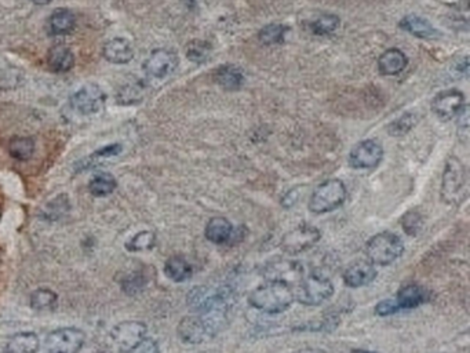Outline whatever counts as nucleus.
Listing matches in <instances>:
<instances>
[{
    "instance_id": "45",
    "label": "nucleus",
    "mask_w": 470,
    "mask_h": 353,
    "mask_svg": "<svg viewBox=\"0 0 470 353\" xmlns=\"http://www.w3.org/2000/svg\"><path fill=\"white\" fill-rule=\"evenodd\" d=\"M33 3H36V4H47V3H50L51 0H32Z\"/></svg>"
},
{
    "instance_id": "28",
    "label": "nucleus",
    "mask_w": 470,
    "mask_h": 353,
    "mask_svg": "<svg viewBox=\"0 0 470 353\" xmlns=\"http://www.w3.org/2000/svg\"><path fill=\"white\" fill-rule=\"evenodd\" d=\"M57 302V294L49 289H37L31 294V308L39 312L54 309Z\"/></svg>"
},
{
    "instance_id": "17",
    "label": "nucleus",
    "mask_w": 470,
    "mask_h": 353,
    "mask_svg": "<svg viewBox=\"0 0 470 353\" xmlns=\"http://www.w3.org/2000/svg\"><path fill=\"white\" fill-rule=\"evenodd\" d=\"M104 58L112 64H127L134 57V50L128 40L116 37L104 44Z\"/></svg>"
},
{
    "instance_id": "26",
    "label": "nucleus",
    "mask_w": 470,
    "mask_h": 353,
    "mask_svg": "<svg viewBox=\"0 0 470 353\" xmlns=\"http://www.w3.org/2000/svg\"><path fill=\"white\" fill-rule=\"evenodd\" d=\"M69 198L67 195H60L44 206L42 210V217L47 221H58L69 212Z\"/></svg>"
},
{
    "instance_id": "5",
    "label": "nucleus",
    "mask_w": 470,
    "mask_h": 353,
    "mask_svg": "<svg viewBox=\"0 0 470 353\" xmlns=\"http://www.w3.org/2000/svg\"><path fill=\"white\" fill-rule=\"evenodd\" d=\"M347 199V187L338 180H327L320 184L309 199L308 209L315 214H326L337 210L344 205Z\"/></svg>"
},
{
    "instance_id": "46",
    "label": "nucleus",
    "mask_w": 470,
    "mask_h": 353,
    "mask_svg": "<svg viewBox=\"0 0 470 353\" xmlns=\"http://www.w3.org/2000/svg\"><path fill=\"white\" fill-rule=\"evenodd\" d=\"M352 353H376L372 351H365V350H353Z\"/></svg>"
},
{
    "instance_id": "36",
    "label": "nucleus",
    "mask_w": 470,
    "mask_h": 353,
    "mask_svg": "<svg viewBox=\"0 0 470 353\" xmlns=\"http://www.w3.org/2000/svg\"><path fill=\"white\" fill-rule=\"evenodd\" d=\"M417 123L414 114H406L401 118L396 119L388 126V131L390 135H404L407 134Z\"/></svg>"
},
{
    "instance_id": "27",
    "label": "nucleus",
    "mask_w": 470,
    "mask_h": 353,
    "mask_svg": "<svg viewBox=\"0 0 470 353\" xmlns=\"http://www.w3.org/2000/svg\"><path fill=\"white\" fill-rule=\"evenodd\" d=\"M116 185H118V182H116V180L114 178L112 174L103 173V174L96 175V177L90 181L89 189H90V193H92L93 196L104 198V196L111 195V193L115 191Z\"/></svg>"
},
{
    "instance_id": "21",
    "label": "nucleus",
    "mask_w": 470,
    "mask_h": 353,
    "mask_svg": "<svg viewBox=\"0 0 470 353\" xmlns=\"http://www.w3.org/2000/svg\"><path fill=\"white\" fill-rule=\"evenodd\" d=\"M400 28L412 36L421 39H435L439 36V32L433 28V25L418 15H407L400 21Z\"/></svg>"
},
{
    "instance_id": "15",
    "label": "nucleus",
    "mask_w": 470,
    "mask_h": 353,
    "mask_svg": "<svg viewBox=\"0 0 470 353\" xmlns=\"http://www.w3.org/2000/svg\"><path fill=\"white\" fill-rule=\"evenodd\" d=\"M464 105H465L464 94L460 90L451 89L442 92L435 97L432 103V110L439 118L449 120L455 118Z\"/></svg>"
},
{
    "instance_id": "39",
    "label": "nucleus",
    "mask_w": 470,
    "mask_h": 353,
    "mask_svg": "<svg viewBox=\"0 0 470 353\" xmlns=\"http://www.w3.org/2000/svg\"><path fill=\"white\" fill-rule=\"evenodd\" d=\"M121 150H123V146L120 144H112V145L104 146L103 149L94 152L90 159L92 160H100V159H104V157H114V156L120 155Z\"/></svg>"
},
{
    "instance_id": "47",
    "label": "nucleus",
    "mask_w": 470,
    "mask_h": 353,
    "mask_svg": "<svg viewBox=\"0 0 470 353\" xmlns=\"http://www.w3.org/2000/svg\"><path fill=\"white\" fill-rule=\"evenodd\" d=\"M0 261H1V257H0Z\"/></svg>"
},
{
    "instance_id": "38",
    "label": "nucleus",
    "mask_w": 470,
    "mask_h": 353,
    "mask_svg": "<svg viewBox=\"0 0 470 353\" xmlns=\"http://www.w3.org/2000/svg\"><path fill=\"white\" fill-rule=\"evenodd\" d=\"M457 118H458V134L462 137L464 141H467L469 135V107L464 105Z\"/></svg>"
},
{
    "instance_id": "19",
    "label": "nucleus",
    "mask_w": 470,
    "mask_h": 353,
    "mask_svg": "<svg viewBox=\"0 0 470 353\" xmlns=\"http://www.w3.org/2000/svg\"><path fill=\"white\" fill-rule=\"evenodd\" d=\"M204 236L214 244H227L234 236V225L225 217H214L207 223Z\"/></svg>"
},
{
    "instance_id": "18",
    "label": "nucleus",
    "mask_w": 470,
    "mask_h": 353,
    "mask_svg": "<svg viewBox=\"0 0 470 353\" xmlns=\"http://www.w3.org/2000/svg\"><path fill=\"white\" fill-rule=\"evenodd\" d=\"M408 60L403 51L399 49H389L386 50L378 60L379 72L385 76H394L404 71L407 67Z\"/></svg>"
},
{
    "instance_id": "1",
    "label": "nucleus",
    "mask_w": 470,
    "mask_h": 353,
    "mask_svg": "<svg viewBox=\"0 0 470 353\" xmlns=\"http://www.w3.org/2000/svg\"><path fill=\"white\" fill-rule=\"evenodd\" d=\"M295 301L293 287L277 279L258 286L248 295V304L268 315H277L287 311Z\"/></svg>"
},
{
    "instance_id": "23",
    "label": "nucleus",
    "mask_w": 470,
    "mask_h": 353,
    "mask_svg": "<svg viewBox=\"0 0 470 353\" xmlns=\"http://www.w3.org/2000/svg\"><path fill=\"white\" fill-rule=\"evenodd\" d=\"M76 18L69 10H57L49 18V31L53 35H68L75 29Z\"/></svg>"
},
{
    "instance_id": "33",
    "label": "nucleus",
    "mask_w": 470,
    "mask_h": 353,
    "mask_svg": "<svg viewBox=\"0 0 470 353\" xmlns=\"http://www.w3.org/2000/svg\"><path fill=\"white\" fill-rule=\"evenodd\" d=\"M211 54V46L207 42L195 40L191 42L186 47V57L196 64L206 62Z\"/></svg>"
},
{
    "instance_id": "29",
    "label": "nucleus",
    "mask_w": 470,
    "mask_h": 353,
    "mask_svg": "<svg viewBox=\"0 0 470 353\" xmlns=\"http://www.w3.org/2000/svg\"><path fill=\"white\" fill-rule=\"evenodd\" d=\"M10 155L17 160H28L35 152V141L29 137H14L8 145Z\"/></svg>"
},
{
    "instance_id": "41",
    "label": "nucleus",
    "mask_w": 470,
    "mask_h": 353,
    "mask_svg": "<svg viewBox=\"0 0 470 353\" xmlns=\"http://www.w3.org/2000/svg\"><path fill=\"white\" fill-rule=\"evenodd\" d=\"M130 353H160V348L155 340L145 338L134 351Z\"/></svg>"
},
{
    "instance_id": "30",
    "label": "nucleus",
    "mask_w": 470,
    "mask_h": 353,
    "mask_svg": "<svg viewBox=\"0 0 470 353\" xmlns=\"http://www.w3.org/2000/svg\"><path fill=\"white\" fill-rule=\"evenodd\" d=\"M287 32V26L280 24H269L259 31V40L265 46L280 44L284 42V35Z\"/></svg>"
},
{
    "instance_id": "43",
    "label": "nucleus",
    "mask_w": 470,
    "mask_h": 353,
    "mask_svg": "<svg viewBox=\"0 0 470 353\" xmlns=\"http://www.w3.org/2000/svg\"><path fill=\"white\" fill-rule=\"evenodd\" d=\"M301 195H299V188H294L291 189L281 200V206L286 207V209H291L293 206L297 205V202L299 200Z\"/></svg>"
},
{
    "instance_id": "16",
    "label": "nucleus",
    "mask_w": 470,
    "mask_h": 353,
    "mask_svg": "<svg viewBox=\"0 0 470 353\" xmlns=\"http://www.w3.org/2000/svg\"><path fill=\"white\" fill-rule=\"evenodd\" d=\"M378 272L374 266L372 262L369 261H356L353 262L352 265H349L347 268V270L344 272V283L351 287V289H358V287H364L371 284L375 277H376Z\"/></svg>"
},
{
    "instance_id": "25",
    "label": "nucleus",
    "mask_w": 470,
    "mask_h": 353,
    "mask_svg": "<svg viewBox=\"0 0 470 353\" xmlns=\"http://www.w3.org/2000/svg\"><path fill=\"white\" fill-rule=\"evenodd\" d=\"M216 80L225 90H238L244 83V75L234 65H224L216 72Z\"/></svg>"
},
{
    "instance_id": "7",
    "label": "nucleus",
    "mask_w": 470,
    "mask_h": 353,
    "mask_svg": "<svg viewBox=\"0 0 470 353\" xmlns=\"http://www.w3.org/2000/svg\"><path fill=\"white\" fill-rule=\"evenodd\" d=\"M146 326L141 322H123L111 332V341L114 348L120 353L134 351L146 337Z\"/></svg>"
},
{
    "instance_id": "31",
    "label": "nucleus",
    "mask_w": 470,
    "mask_h": 353,
    "mask_svg": "<svg viewBox=\"0 0 470 353\" xmlns=\"http://www.w3.org/2000/svg\"><path fill=\"white\" fill-rule=\"evenodd\" d=\"M146 282V275L142 270H134L121 280V290L127 295H137L145 289Z\"/></svg>"
},
{
    "instance_id": "22",
    "label": "nucleus",
    "mask_w": 470,
    "mask_h": 353,
    "mask_svg": "<svg viewBox=\"0 0 470 353\" xmlns=\"http://www.w3.org/2000/svg\"><path fill=\"white\" fill-rule=\"evenodd\" d=\"M164 273L170 280L175 283H182L192 277L193 268L182 255H173L166 261Z\"/></svg>"
},
{
    "instance_id": "4",
    "label": "nucleus",
    "mask_w": 470,
    "mask_h": 353,
    "mask_svg": "<svg viewBox=\"0 0 470 353\" xmlns=\"http://www.w3.org/2000/svg\"><path fill=\"white\" fill-rule=\"evenodd\" d=\"M365 252L374 265L388 266L403 255L404 243L396 234L381 232L367 241Z\"/></svg>"
},
{
    "instance_id": "10",
    "label": "nucleus",
    "mask_w": 470,
    "mask_h": 353,
    "mask_svg": "<svg viewBox=\"0 0 470 353\" xmlns=\"http://www.w3.org/2000/svg\"><path fill=\"white\" fill-rule=\"evenodd\" d=\"M177 334L182 343L192 345L202 344L216 336L209 322L200 315H191L182 318L181 322L178 323Z\"/></svg>"
},
{
    "instance_id": "3",
    "label": "nucleus",
    "mask_w": 470,
    "mask_h": 353,
    "mask_svg": "<svg viewBox=\"0 0 470 353\" xmlns=\"http://www.w3.org/2000/svg\"><path fill=\"white\" fill-rule=\"evenodd\" d=\"M333 294V282L317 272H311L309 275L302 276L297 290L294 291L295 300L306 307H319L330 300Z\"/></svg>"
},
{
    "instance_id": "34",
    "label": "nucleus",
    "mask_w": 470,
    "mask_h": 353,
    "mask_svg": "<svg viewBox=\"0 0 470 353\" xmlns=\"http://www.w3.org/2000/svg\"><path fill=\"white\" fill-rule=\"evenodd\" d=\"M156 243V235L152 231H142L135 236H132L125 247L128 251H146L153 248Z\"/></svg>"
},
{
    "instance_id": "14",
    "label": "nucleus",
    "mask_w": 470,
    "mask_h": 353,
    "mask_svg": "<svg viewBox=\"0 0 470 353\" xmlns=\"http://www.w3.org/2000/svg\"><path fill=\"white\" fill-rule=\"evenodd\" d=\"M430 300V291L425 289L421 284H407L401 287L396 297L392 298L394 312L400 311H408V309H415L419 308L421 305L426 304Z\"/></svg>"
},
{
    "instance_id": "32",
    "label": "nucleus",
    "mask_w": 470,
    "mask_h": 353,
    "mask_svg": "<svg viewBox=\"0 0 470 353\" xmlns=\"http://www.w3.org/2000/svg\"><path fill=\"white\" fill-rule=\"evenodd\" d=\"M340 25V18L334 14H322L313 22H311V31L315 35L323 36L334 32Z\"/></svg>"
},
{
    "instance_id": "2",
    "label": "nucleus",
    "mask_w": 470,
    "mask_h": 353,
    "mask_svg": "<svg viewBox=\"0 0 470 353\" xmlns=\"http://www.w3.org/2000/svg\"><path fill=\"white\" fill-rule=\"evenodd\" d=\"M186 304L196 315H228L232 294L229 290L196 286L188 293Z\"/></svg>"
},
{
    "instance_id": "20",
    "label": "nucleus",
    "mask_w": 470,
    "mask_h": 353,
    "mask_svg": "<svg viewBox=\"0 0 470 353\" xmlns=\"http://www.w3.org/2000/svg\"><path fill=\"white\" fill-rule=\"evenodd\" d=\"M47 64H49L51 71L58 72V74H64V72H68L69 69H72V67L75 64V55H73V53L69 47L62 46V44H57V46H54L49 50Z\"/></svg>"
},
{
    "instance_id": "13",
    "label": "nucleus",
    "mask_w": 470,
    "mask_h": 353,
    "mask_svg": "<svg viewBox=\"0 0 470 353\" xmlns=\"http://www.w3.org/2000/svg\"><path fill=\"white\" fill-rule=\"evenodd\" d=\"M177 67H178L177 54L167 49H159L152 51V54L143 62L145 72L156 79H164L170 76Z\"/></svg>"
},
{
    "instance_id": "8",
    "label": "nucleus",
    "mask_w": 470,
    "mask_h": 353,
    "mask_svg": "<svg viewBox=\"0 0 470 353\" xmlns=\"http://www.w3.org/2000/svg\"><path fill=\"white\" fill-rule=\"evenodd\" d=\"M86 336L79 329H58L46 336L44 347L49 353H79Z\"/></svg>"
},
{
    "instance_id": "37",
    "label": "nucleus",
    "mask_w": 470,
    "mask_h": 353,
    "mask_svg": "<svg viewBox=\"0 0 470 353\" xmlns=\"http://www.w3.org/2000/svg\"><path fill=\"white\" fill-rule=\"evenodd\" d=\"M142 97V87L138 83H130L128 86H124L120 89L118 96L119 104H134L139 101Z\"/></svg>"
},
{
    "instance_id": "44",
    "label": "nucleus",
    "mask_w": 470,
    "mask_h": 353,
    "mask_svg": "<svg viewBox=\"0 0 470 353\" xmlns=\"http://www.w3.org/2000/svg\"><path fill=\"white\" fill-rule=\"evenodd\" d=\"M454 69H455L457 75L468 76V74H469V58L465 55L462 60H458Z\"/></svg>"
},
{
    "instance_id": "12",
    "label": "nucleus",
    "mask_w": 470,
    "mask_h": 353,
    "mask_svg": "<svg viewBox=\"0 0 470 353\" xmlns=\"http://www.w3.org/2000/svg\"><path fill=\"white\" fill-rule=\"evenodd\" d=\"M71 104L75 111H78L82 115H93L103 110L105 104V94L104 92L96 86H85L79 92H76L72 98Z\"/></svg>"
},
{
    "instance_id": "11",
    "label": "nucleus",
    "mask_w": 470,
    "mask_h": 353,
    "mask_svg": "<svg viewBox=\"0 0 470 353\" xmlns=\"http://www.w3.org/2000/svg\"><path fill=\"white\" fill-rule=\"evenodd\" d=\"M383 157V148L374 139L357 144L349 153V164L353 169H374Z\"/></svg>"
},
{
    "instance_id": "42",
    "label": "nucleus",
    "mask_w": 470,
    "mask_h": 353,
    "mask_svg": "<svg viewBox=\"0 0 470 353\" xmlns=\"http://www.w3.org/2000/svg\"><path fill=\"white\" fill-rule=\"evenodd\" d=\"M15 72H17L15 69H7V71H1L0 72V75H1V78H0V89H12L17 85L15 80H18L19 78H12L11 79V76H14Z\"/></svg>"
},
{
    "instance_id": "6",
    "label": "nucleus",
    "mask_w": 470,
    "mask_h": 353,
    "mask_svg": "<svg viewBox=\"0 0 470 353\" xmlns=\"http://www.w3.org/2000/svg\"><path fill=\"white\" fill-rule=\"evenodd\" d=\"M467 195V171L461 160L451 156L447 160L443 182L442 199L446 205H458Z\"/></svg>"
},
{
    "instance_id": "24",
    "label": "nucleus",
    "mask_w": 470,
    "mask_h": 353,
    "mask_svg": "<svg viewBox=\"0 0 470 353\" xmlns=\"http://www.w3.org/2000/svg\"><path fill=\"white\" fill-rule=\"evenodd\" d=\"M40 341L35 333H18L7 343V353H36Z\"/></svg>"
},
{
    "instance_id": "40",
    "label": "nucleus",
    "mask_w": 470,
    "mask_h": 353,
    "mask_svg": "<svg viewBox=\"0 0 470 353\" xmlns=\"http://www.w3.org/2000/svg\"><path fill=\"white\" fill-rule=\"evenodd\" d=\"M375 315L376 316H381V318H385V316H390V315H394V307H393V301L392 298H388V300H383L381 302H378L375 305V309H374Z\"/></svg>"
},
{
    "instance_id": "9",
    "label": "nucleus",
    "mask_w": 470,
    "mask_h": 353,
    "mask_svg": "<svg viewBox=\"0 0 470 353\" xmlns=\"http://www.w3.org/2000/svg\"><path fill=\"white\" fill-rule=\"evenodd\" d=\"M320 239L322 234L317 228L304 224L283 236L280 247L284 252L290 255H297L316 246Z\"/></svg>"
},
{
    "instance_id": "35",
    "label": "nucleus",
    "mask_w": 470,
    "mask_h": 353,
    "mask_svg": "<svg viewBox=\"0 0 470 353\" xmlns=\"http://www.w3.org/2000/svg\"><path fill=\"white\" fill-rule=\"evenodd\" d=\"M401 227L407 235L417 236L424 227V217L418 210L407 212L401 218Z\"/></svg>"
}]
</instances>
